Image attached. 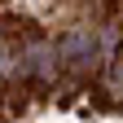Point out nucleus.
Listing matches in <instances>:
<instances>
[{
    "label": "nucleus",
    "instance_id": "obj_1",
    "mask_svg": "<svg viewBox=\"0 0 123 123\" xmlns=\"http://www.w3.org/2000/svg\"><path fill=\"white\" fill-rule=\"evenodd\" d=\"M18 79L22 84H35V88H49L57 79L53 40H44L40 31H26V44H18Z\"/></svg>",
    "mask_w": 123,
    "mask_h": 123
},
{
    "label": "nucleus",
    "instance_id": "obj_2",
    "mask_svg": "<svg viewBox=\"0 0 123 123\" xmlns=\"http://www.w3.org/2000/svg\"><path fill=\"white\" fill-rule=\"evenodd\" d=\"M53 53H57V66H70V70H92L101 62V49H97V31L92 26H70V31H62L57 44H53Z\"/></svg>",
    "mask_w": 123,
    "mask_h": 123
},
{
    "label": "nucleus",
    "instance_id": "obj_3",
    "mask_svg": "<svg viewBox=\"0 0 123 123\" xmlns=\"http://www.w3.org/2000/svg\"><path fill=\"white\" fill-rule=\"evenodd\" d=\"M101 66H105V84H110V92H114V97H123V40H119V49L105 57Z\"/></svg>",
    "mask_w": 123,
    "mask_h": 123
},
{
    "label": "nucleus",
    "instance_id": "obj_4",
    "mask_svg": "<svg viewBox=\"0 0 123 123\" xmlns=\"http://www.w3.org/2000/svg\"><path fill=\"white\" fill-rule=\"evenodd\" d=\"M13 75H18V44L0 35V79H13Z\"/></svg>",
    "mask_w": 123,
    "mask_h": 123
}]
</instances>
